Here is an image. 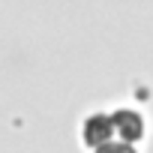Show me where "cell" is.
Segmentation results:
<instances>
[{
  "label": "cell",
  "instance_id": "7a4b0ae2",
  "mask_svg": "<svg viewBox=\"0 0 153 153\" xmlns=\"http://www.w3.org/2000/svg\"><path fill=\"white\" fill-rule=\"evenodd\" d=\"M114 138V120L108 117V114H90L87 120H84V126H81V141L87 144V147H99V144H105V141H111Z\"/></svg>",
  "mask_w": 153,
  "mask_h": 153
},
{
  "label": "cell",
  "instance_id": "6da1fadb",
  "mask_svg": "<svg viewBox=\"0 0 153 153\" xmlns=\"http://www.w3.org/2000/svg\"><path fill=\"white\" fill-rule=\"evenodd\" d=\"M111 120H114V135H117L120 141L135 144V141L144 138V117H141L138 111H132V108H117V111L111 114Z\"/></svg>",
  "mask_w": 153,
  "mask_h": 153
},
{
  "label": "cell",
  "instance_id": "3957f363",
  "mask_svg": "<svg viewBox=\"0 0 153 153\" xmlns=\"http://www.w3.org/2000/svg\"><path fill=\"white\" fill-rule=\"evenodd\" d=\"M93 153H135V144H129V141H120V138H117V141L111 138V141L99 144Z\"/></svg>",
  "mask_w": 153,
  "mask_h": 153
}]
</instances>
